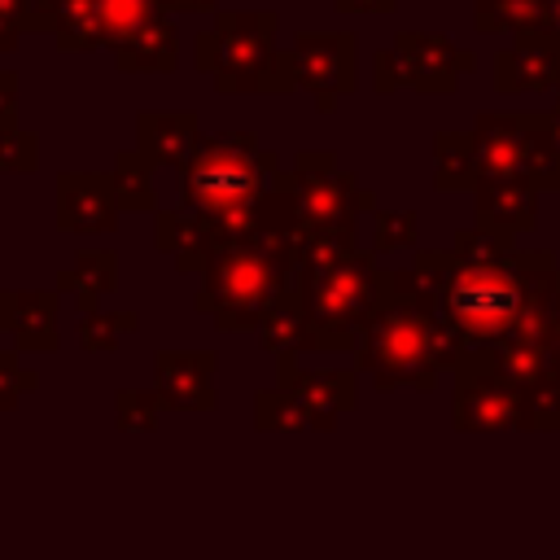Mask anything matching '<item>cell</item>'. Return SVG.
I'll return each instance as SVG.
<instances>
[{
	"label": "cell",
	"mask_w": 560,
	"mask_h": 560,
	"mask_svg": "<svg viewBox=\"0 0 560 560\" xmlns=\"http://www.w3.org/2000/svg\"><path fill=\"white\" fill-rule=\"evenodd\" d=\"M411 236H416V219L411 214H385L381 219V249L411 245Z\"/></svg>",
	"instance_id": "obj_14"
},
{
	"label": "cell",
	"mask_w": 560,
	"mask_h": 560,
	"mask_svg": "<svg viewBox=\"0 0 560 560\" xmlns=\"http://www.w3.org/2000/svg\"><path fill=\"white\" fill-rule=\"evenodd\" d=\"M175 48H179L175 22L162 9L127 48H118V66L122 70H166V66H175Z\"/></svg>",
	"instance_id": "obj_11"
},
{
	"label": "cell",
	"mask_w": 560,
	"mask_h": 560,
	"mask_svg": "<svg viewBox=\"0 0 560 560\" xmlns=\"http://www.w3.org/2000/svg\"><path fill=\"white\" fill-rule=\"evenodd\" d=\"M556 354H560V276H556V289H551V302H547V337H542Z\"/></svg>",
	"instance_id": "obj_16"
},
{
	"label": "cell",
	"mask_w": 560,
	"mask_h": 560,
	"mask_svg": "<svg viewBox=\"0 0 560 560\" xmlns=\"http://www.w3.org/2000/svg\"><path fill=\"white\" fill-rule=\"evenodd\" d=\"M477 70V57L455 48L438 31H402L389 48L376 52V88H416V92H455L459 74Z\"/></svg>",
	"instance_id": "obj_4"
},
{
	"label": "cell",
	"mask_w": 560,
	"mask_h": 560,
	"mask_svg": "<svg viewBox=\"0 0 560 560\" xmlns=\"http://www.w3.org/2000/svg\"><path fill=\"white\" fill-rule=\"evenodd\" d=\"M96 9V26H101V44L109 48H127L166 4L162 0H92Z\"/></svg>",
	"instance_id": "obj_10"
},
{
	"label": "cell",
	"mask_w": 560,
	"mask_h": 560,
	"mask_svg": "<svg viewBox=\"0 0 560 560\" xmlns=\"http://www.w3.org/2000/svg\"><path fill=\"white\" fill-rule=\"evenodd\" d=\"M455 424L464 433H499V429H529V416L516 385L494 363L468 359L455 385Z\"/></svg>",
	"instance_id": "obj_5"
},
{
	"label": "cell",
	"mask_w": 560,
	"mask_h": 560,
	"mask_svg": "<svg viewBox=\"0 0 560 560\" xmlns=\"http://www.w3.org/2000/svg\"><path fill=\"white\" fill-rule=\"evenodd\" d=\"M398 0H337L341 13H394Z\"/></svg>",
	"instance_id": "obj_17"
},
{
	"label": "cell",
	"mask_w": 560,
	"mask_h": 560,
	"mask_svg": "<svg viewBox=\"0 0 560 560\" xmlns=\"http://www.w3.org/2000/svg\"><path fill=\"white\" fill-rule=\"evenodd\" d=\"M556 276L560 267L551 249H516L503 262L420 254V271L411 276L416 284H407V298L429 311L464 368L503 341H542Z\"/></svg>",
	"instance_id": "obj_1"
},
{
	"label": "cell",
	"mask_w": 560,
	"mask_h": 560,
	"mask_svg": "<svg viewBox=\"0 0 560 560\" xmlns=\"http://www.w3.org/2000/svg\"><path fill=\"white\" fill-rule=\"evenodd\" d=\"M271 31H276L271 13H219L214 31H201V39H197V48H201L197 66L214 70L228 92L236 83V66H245V83H267L276 92H289V83H298L293 52L276 57Z\"/></svg>",
	"instance_id": "obj_3"
},
{
	"label": "cell",
	"mask_w": 560,
	"mask_h": 560,
	"mask_svg": "<svg viewBox=\"0 0 560 560\" xmlns=\"http://www.w3.org/2000/svg\"><path fill=\"white\" fill-rule=\"evenodd\" d=\"M472 26L481 35H534V31H547V0H477Z\"/></svg>",
	"instance_id": "obj_9"
},
{
	"label": "cell",
	"mask_w": 560,
	"mask_h": 560,
	"mask_svg": "<svg viewBox=\"0 0 560 560\" xmlns=\"http://www.w3.org/2000/svg\"><path fill=\"white\" fill-rule=\"evenodd\" d=\"M516 236H503V232H490V228H468V232H459L455 236V258H464V262H503V258H512L516 254V245H512Z\"/></svg>",
	"instance_id": "obj_13"
},
{
	"label": "cell",
	"mask_w": 560,
	"mask_h": 560,
	"mask_svg": "<svg viewBox=\"0 0 560 560\" xmlns=\"http://www.w3.org/2000/svg\"><path fill=\"white\" fill-rule=\"evenodd\" d=\"M293 74L302 88L332 109L337 92L354 88V35L350 31H302L293 44Z\"/></svg>",
	"instance_id": "obj_6"
},
{
	"label": "cell",
	"mask_w": 560,
	"mask_h": 560,
	"mask_svg": "<svg viewBox=\"0 0 560 560\" xmlns=\"http://www.w3.org/2000/svg\"><path fill=\"white\" fill-rule=\"evenodd\" d=\"M166 9H184V13H210L214 0H162Z\"/></svg>",
	"instance_id": "obj_18"
},
{
	"label": "cell",
	"mask_w": 560,
	"mask_h": 560,
	"mask_svg": "<svg viewBox=\"0 0 560 560\" xmlns=\"http://www.w3.org/2000/svg\"><path fill=\"white\" fill-rule=\"evenodd\" d=\"M494 88L503 96L556 92L560 88V35H547V31L512 35V44L494 57Z\"/></svg>",
	"instance_id": "obj_7"
},
{
	"label": "cell",
	"mask_w": 560,
	"mask_h": 560,
	"mask_svg": "<svg viewBox=\"0 0 560 560\" xmlns=\"http://www.w3.org/2000/svg\"><path fill=\"white\" fill-rule=\"evenodd\" d=\"M477 192V228L521 236L538 228V197L542 188L529 179H486L472 188Z\"/></svg>",
	"instance_id": "obj_8"
},
{
	"label": "cell",
	"mask_w": 560,
	"mask_h": 560,
	"mask_svg": "<svg viewBox=\"0 0 560 560\" xmlns=\"http://www.w3.org/2000/svg\"><path fill=\"white\" fill-rule=\"evenodd\" d=\"M551 114H556V118H560V88H556V105H551Z\"/></svg>",
	"instance_id": "obj_20"
},
{
	"label": "cell",
	"mask_w": 560,
	"mask_h": 560,
	"mask_svg": "<svg viewBox=\"0 0 560 560\" xmlns=\"http://www.w3.org/2000/svg\"><path fill=\"white\" fill-rule=\"evenodd\" d=\"M438 188H477V149L472 131H442L438 144Z\"/></svg>",
	"instance_id": "obj_12"
},
{
	"label": "cell",
	"mask_w": 560,
	"mask_h": 560,
	"mask_svg": "<svg viewBox=\"0 0 560 560\" xmlns=\"http://www.w3.org/2000/svg\"><path fill=\"white\" fill-rule=\"evenodd\" d=\"M551 118H556V114H551ZM556 136H560V118H556Z\"/></svg>",
	"instance_id": "obj_21"
},
{
	"label": "cell",
	"mask_w": 560,
	"mask_h": 560,
	"mask_svg": "<svg viewBox=\"0 0 560 560\" xmlns=\"http://www.w3.org/2000/svg\"><path fill=\"white\" fill-rule=\"evenodd\" d=\"M547 35H560V0H547Z\"/></svg>",
	"instance_id": "obj_19"
},
{
	"label": "cell",
	"mask_w": 560,
	"mask_h": 560,
	"mask_svg": "<svg viewBox=\"0 0 560 560\" xmlns=\"http://www.w3.org/2000/svg\"><path fill=\"white\" fill-rule=\"evenodd\" d=\"M477 184L486 179H529L542 192L560 179V136L547 114H477L472 122Z\"/></svg>",
	"instance_id": "obj_2"
},
{
	"label": "cell",
	"mask_w": 560,
	"mask_h": 560,
	"mask_svg": "<svg viewBox=\"0 0 560 560\" xmlns=\"http://www.w3.org/2000/svg\"><path fill=\"white\" fill-rule=\"evenodd\" d=\"M26 31V0H0V48H9Z\"/></svg>",
	"instance_id": "obj_15"
},
{
	"label": "cell",
	"mask_w": 560,
	"mask_h": 560,
	"mask_svg": "<svg viewBox=\"0 0 560 560\" xmlns=\"http://www.w3.org/2000/svg\"><path fill=\"white\" fill-rule=\"evenodd\" d=\"M556 188H560V179H556Z\"/></svg>",
	"instance_id": "obj_22"
}]
</instances>
